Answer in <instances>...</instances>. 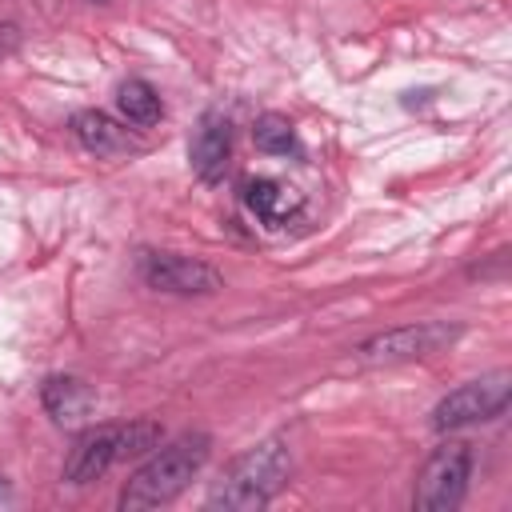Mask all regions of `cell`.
Masks as SVG:
<instances>
[{"instance_id": "obj_1", "label": "cell", "mask_w": 512, "mask_h": 512, "mask_svg": "<svg viewBox=\"0 0 512 512\" xmlns=\"http://www.w3.org/2000/svg\"><path fill=\"white\" fill-rule=\"evenodd\" d=\"M208 452H212V436L208 432H184V436H176L164 448L156 444V452L148 456V464L136 468V476L124 484L120 508L124 512H140V508L172 504L192 484V476L204 468Z\"/></svg>"}, {"instance_id": "obj_2", "label": "cell", "mask_w": 512, "mask_h": 512, "mask_svg": "<svg viewBox=\"0 0 512 512\" xmlns=\"http://www.w3.org/2000/svg\"><path fill=\"white\" fill-rule=\"evenodd\" d=\"M288 472H292V456H288V444L284 440H260L252 444L248 452H240L224 472L220 480L212 484L208 492V508H224V512H252V508H264L272 504V496L288 484Z\"/></svg>"}, {"instance_id": "obj_3", "label": "cell", "mask_w": 512, "mask_h": 512, "mask_svg": "<svg viewBox=\"0 0 512 512\" xmlns=\"http://www.w3.org/2000/svg\"><path fill=\"white\" fill-rule=\"evenodd\" d=\"M468 476H472V444L444 440L424 460L416 488H412V504L420 512H452V508H460V500L468 492Z\"/></svg>"}, {"instance_id": "obj_4", "label": "cell", "mask_w": 512, "mask_h": 512, "mask_svg": "<svg viewBox=\"0 0 512 512\" xmlns=\"http://www.w3.org/2000/svg\"><path fill=\"white\" fill-rule=\"evenodd\" d=\"M508 400H512V372L496 368L480 380H468V384L452 388L432 408V428L436 432H456V428H468V424H480V420H496V416H504Z\"/></svg>"}, {"instance_id": "obj_5", "label": "cell", "mask_w": 512, "mask_h": 512, "mask_svg": "<svg viewBox=\"0 0 512 512\" xmlns=\"http://www.w3.org/2000/svg\"><path fill=\"white\" fill-rule=\"evenodd\" d=\"M460 324H448V320H420V324H404V328H392V332H380L372 340H364L356 348V360L368 364V368H380V364H404V360H424V356H436L444 352L448 344L460 340Z\"/></svg>"}, {"instance_id": "obj_6", "label": "cell", "mask_w": 512, "mask_h": 512, "mask_svg": "<svg viewBox=\"0 0 512 512\" xmlns=\"http://www.w3.org/2000/svg\"><path fill=\"white\" fill-rule=\"evenodd\" d=\"M140 276L148 288L168 292V296H212L224 288V276L212 264L180 256V252H144Z\"/></svg>"}, {"instance_id": "obj_7", "label": "cell", "mask_w": 512, "mask_h": 512, "mask_svg": "<svg viewBox=\"0 0 512 512\" xmlns=\"http://www.w3.org/2000/svg\"><path fill=\"white\" fill-rule=\"evenodd\" d=\"M188 164L204 184H220L232 164V124L220 112H204L192 140H188Z\"/></svg>"}, {"instance_id": "obj_8", "label": "cell", "mask_w": 512, "mask_h": 512, "mask_svg": "<svg viewBox=\"0 0 512 512\" xmlns=\"http://www.w3.org/2000/svg\"><path fill=\"white\" fill-rule=\"evenodd\" d=\"M112 464H120V424H104V428L84 432L64 460V480L68 484H92Z\"/></svg>"}, {"instance_id": "obj_9", "label": "cell", "mask_w": 512, "mask_h": 512, "mask_svg": "<svg viewBox=\"0 0 512 512\" xmlns=\"http://www.w3.org/2000/svg\"><path fill=\"white\" fill-rule=\"evenodd\" d=\"M72 132H76V140H80L92 156H132V152L144 148L140 136H132L120 120H112V116L100 112V108L76 112V116H72Z\"/></svg>"}, {"instance_id": "obj_10", "label": "cell", "mask_w": 512, "mask_h": 512, "mask_svg": "<svg viewBox=\"0 0 512 512\" xmlns=\"http://www.w3.org/2000/svg\"><path fill=\"white\" fill-rule=\"evenodd\" d=\"M240 200H244V208H248L260 224H268V228H284V224L300 212V204H304V200H300V192H296L292 184L272 180V176L244 180Z\"/></svg>"}, {"instance_id": "obj_11", "label": "cell", "mask_w": 512, "mask_h": 512, "mask_svg": "<svg viewBox=\"0 0 512 512\" xmlns=\"http://www.w3.org/2000/svg\"><path fill=\"white\" fill-rule=\"evenodd\" d=\"M40 404H44V412H48L56 424L76 428V424H84V420L92 416L96 392H92V384L80 380V376H48L44 388H40Z\"/></svg>"}, {"instance_id": "obj_12", "label": "cell", "mask_w": 512, "mask_h": 512, "mask_svg": "<svg viewBox=\"0 0 512 512\" xmlns=\"http://www.w3.org/2000/svg\"><path fill=\"white\" fill-rule=\"evenodd\" d=\"M116 108H120V116H124L128 124H136V128H152V124L164 116L160 92H156L148 80H140V76H128V80L116 88Z\"/></svg>"}, {"instance_id": "obj_13", "label": "cell", "mask_w": 512, "mask_h": 512, "mask_svg": "<svg viewBox=\"0 0 512 512\" xmlns=\"http://www.w3.org/2000/svg\"><path fill=\"white\" fill-rule=\"evenodd\" d=\"M252 140H256V148L268 152V156H300V136H296L292 120L280 116V112H264V116H256V124H252Z\"/></svg>"}, {"instance_id": "obj_14", "label": "cell", "mask_w": 512, "mask_h": 512, "mask_svg": "<svg viewBox=\"0 0 512 512\" xmlns=\"http://www.w3.org/2000/svg\"><path fill=\"white\" fill-rule=\"evenodd\" d=\"M8 500H12V488H8V480L0 476V504H8Z\"/></svg>"}, {"instance_id": "obj_15", "label": "cell", "mask_w": 512, "mask_h": 512, "mask_svg": "<svg viewBox=\"0 0 512 512\" xmlns=\"http://www.w3.org/2000/svg\"><path fill=\"white\" fill-rule=\"evenodd\" d=\"M92 4H108V0H92Z\"/></svg>"}]
</instances>
